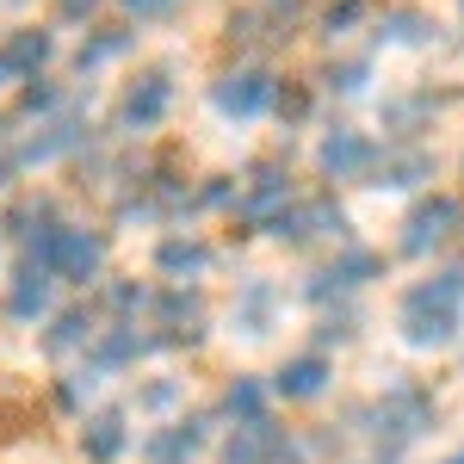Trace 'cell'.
I'll use <instances>...</instances> for the list:
<instances>
[{
  "label": "cell",
  "mask_w": 464,
  "mask_h": 464,
  "mask_svg": "<svg viewBox=\"0 0 464 464\" xmlns=\"http://www.w3.org/2000/svg\"><path fill=\"white\" fill-rule=\"evenodd\" d=\"M359 19H365V0H328V6H322V37L334 44V37L353 32Z\"/></svg>",
  "instance_id": "obj_28"
},
{
  "label": "cell",
  "mask_w": 464,
  "mask_h": 464,
  "mask_svg": "<svg viewBox=\"0 0 464 464\" xmlns=\"http://www.w3.org/2000/svg\"><path fill=\"white\" fill-rule=\"evenodd\" d=\"M285 459H291V440L266 415L260 421H236V433L223 440V464H285Z\"/></svg>",
  "instance_id": "obj_10"
},
{
  "label": "cell",
  "mask_w": 464,
  "mask_h": 464,
  "mask_svg": "<svg viewBox=\"0 0 464 464\" xmlns=\"http://www.w3.org/2000/svg\"><path fill=\"white\" fill-rule=\"evenodd\" d=\"M56 100H63V93H56L50 81H37V74H32V87H25V111H56Z\"/></svg>",
  "instance_id": "obj_31"
},
{
  "label": "cell",
  "mask_w": 464,
  "mask_h": 464,
  "mask_svg": "<svg viewBox=\"0 0 464 464\" xmlns=\"http://www.w3.org/2000/svg\"><path fill=\"white\" fill-rule=\"evenodd\" d=\"M459 229H464V205L452 198V192H433V198H421L415 211L402 217V254H433V248H446Z\"/></svg>",
  "instance_id": "obj_5"
},
{
  "label": "cell",
  "mask_w": 464,
  "mask_h": 464,
  "mask_svg": "<svg viewBox=\"0 0 464 464\" xmlns=\"http://www.w3.org/2000/svg\"><path fill=\"white\" fill-rule=\"evenodd\" d=\"M50 266H56V279H69V285H100V279H106V236L69 223V229L56 236V248H50Z\"/></svg>",
  "instance_id": "obj_8"
},
{
  "label": "cell",
  "mask_w": 464,
  "mask_h": 464,
  "mask_svg": "<svg viewBox=\"0 0 464 464\" xmlns=\"http://www.w3.org/2000/svg\"><path fill=\"white\" fill-rule=\"evenodd\" d=\"M229 322H236L248 341H260V334L279 322V291L266 285V279H248V285L236 291V304H229Z\"/></svg>",
  "instance_id": "obj_18"
},
{
  "label": "cell",
  "mask_w": 464,
  "mask_h": 464,
  "mask_svg": "<svg viewBox=\"0 0 464 464\" xmlns=\"http://www.w3.org/2000/svg\"><path fill=\"white\" fill-rule=\"evenodd\" d=\"M353 334V316H322V328H316V341H347Z\"/></svg>",
  "instance_id": "obj_35"
},
{
  "label": "cell",
  "mask_w": 464,
  "mask_h": 464,
  "mask_svg": "<svg viewBox=\"0 0 464 464\" xmlns=\"http://www.w3.org/2000/svg\"><path fill=\"white\" fill-rule=\"evenodd\" d=\"M168 111H174V81H168V69H143L124 87V100H118V130H130V137L161 130Z\"/></svg>",
  "instance_id": "obj_4"
},
{
  "label": "cell",
  "mask_w": 464,
  "mask_h": 464,
  "mask_svg": "<svg viewBox=\"0 0 464 464\" xmlns=\"http://www.w3.org/2000/svg\"><path fill=\"white\" fill-rule=\"evenodd\" d=\"M50 304H56V266L37 260V254H19V266L6 279V297H0V316L13 328H37L50 316Z\"/></svg>",
  "instance_id": "obj_3"
},
{
  "label": "cell",
  "mask_w": 464,
  "mask_h": 464,
  "mask_svg": "<svg viewBox=\"0 0 464 464\" xmlns=\"http://www.w3.org/2000/svg\"><path fill=\"white\" fill-rule=\"evenodd\" d=\"M372 421H378V428H372L378 440L402 446V440H415V433L433 421V402H428V391H409V384H402V391H391L378 409H372Z\"/></svg>",
  "instance_id": "obj_9"
},
{
  "label": "cell",
  "mask_w": 464,
  "mask_h": 464,
  "mask_svg": "<svg viewBox=\"0 0 464 464\" xmlns=\"http://www.w3.org/2000/svg\"><path fill=\"white\" fill-rule=\"evenodd\" d=\"M161 347V334H137V322H118V328H100L93 334V347H87V359H81V378H111V372H124V365H137L143 353H155Z\"/></svg>",
  "instance_id": "obj_7"
},
{
  "label": "cell",
  "mask_w": 464,
  "mask_h": 464,
  "mask_svg": "<svg viewBox=\"0 0 464 464\" xmlns=\"http://www.w3.org/2000/svg\"><path fill=\"white\" fill-rule=\"evenodd\" d=\"M192 198H198V205H236V186H229V179H205Z\"/></svg>",
  "instance_id": "obj_33"
},
{
  "label": "cell",
  "mask_w": 464,
  "mask_h": 464,
  "mask_svg": "<svg viewBox=\"0 0 464 464\" xmlns=\"http://www.w3.org/2000/svg\"><path fill=\"white\" fill-rule=\"evenodd\" d=\"M106 304L118 310V316H137V310H149L155 297H149V285H130V279H118V285H106Z\"/></svg>",
  "instance_id": "obj_30"
},
{
  "label": "cell",
  "mask_w": 464,
  "mask_h": 464,
  "mask_svg": "<svg viewBox=\"0 0 464 464\" xmlns=\"http://www.w3.org/2000/svg\"><path fill=\"white\" fill-rule=\"evenodd\" d=\"M421 179H433V155H428V149H415V143L378 155V168H372V186H391V192H415Z\"/></svg>",
  "instance_id": "obj_17"
},
{
  "label": "cell",
  "mask_w": 464,
  "mask_h": 464,
  "mask_svg": "<svg viewBox=\"0 0 464 464\" xmlns=\"http://www.w3.org/2000/svg\"><path fill=\"white\" fill-rule=\"evenodd\" d=\"M100 6H106V0H56V13H63V19H74V25H81L87 13H100Z\"/></svg>",
  "instance_id": "obj_36"
},
{
  "label": "cell",
  "mask_w": 464,
  "mask_h": 464,
  "mask_svg": "<svg viewBox=\"0 0 464 464\" xmlns=\"http://www.w3.org/2000/svg\"><path fill=\"white\" fill-rule=\"evenodd\" d=\"M155 266H161L168 279H198V273L211 266V248H205L198 236H161V248H155Z\"/></svg>",
  "instance_id": "obj_22"
},
{
  "label": "cell",
  "mask_w": 464,
  "mask_h": 464,
  "mask_svg": "<svg viewBox=\"0 0 464 464\" xmlns=\"http://www.w3.org/2000/svg\"><path fill=\"white\" fill-rule=\"evenodd\" d=\"M211 106L223 111V118H236V124L266 118V111L279 106V81L260 69V63H236V69H223L211 81Z\"/></svg>",
  "instance_id": "obj_2"
},
{
  "label": "cell",
  "mask_w": 464,
  "mask_h": 464,
  "mask_svg": "<svg viewBox=\"0 0 464 464\" xmlns=\"http://www.w3.org/2000/svg\"><path fill=\"white\" fill-rule=\"evenodd\" d=\"M378 273H384V260H378L372 248H341L334 260H328V266H316V273H310V297L322 304V297H341V291H359L365 279H378Z\"/></svg>",
  "instance_id": "obj_11"
},
{
  "label": "cell",
  "mask_w": 464,
  "mask_h": 464,
  "mask_svg": "<svg viewBox=\"0 0 464 464\" xmlns=\"http://www.w3.org/2000/svg\"><path fill=\"white\" fill-rule=\"evenodd\" d=\"M6 229H13V242H19V254H37V260H50V248H56V236H63L69 223H63V211H56L50 198H37V205H13V217H6Z\"/></svg>",
  "instance_id": "obj_12"
},
{
  "label": "cell",
  "mask_w": 464,
  "mask_h": 464,
  "mask_svg": "<svg viewBox=\"0 0 464 464\" xmlns=\"http://www.w3.org/2000/svg\"><path fill=\"white\" fill-rule=\"evenodd\" d=\"M0 81H6V63H0Z\"/></svg>",
  "instance_id": "obj_38"
},
{
  "label": "cell",
  "mask_w": 464,
  "mask_h": 464,
  "mask_svg": "<svg viewBox=\"0 0 464 464\" xmlns=\"http://www.w3.org/2000/svg\"><path fill=\"white\" fill-rule=\"evenodd\" d=\"M378 168V143L353 130V124H334V130H322L316 143V174L322 179H372Z\"/></svg>",
  "instance_id": "obj_6"
},
{
  "label": "cell",
  "mask_w": 464,
  "mask_h": 464,
  "mask_svg": "<svg viewBox=\"0 0 464 464\" xmlns=\"http://www.w3.org/2000/svg\"><path fill=\"white\" fill-rule=\"evenodd\" d=\"M273 391L285 396V402H310V396H322V391H328V359H322V353L285 359V365L273 372Z\"/></svg>",
  "instance_id": "obj_19"
},
{
  "label": "cell",
  "mask_w": 464,
  "mask_h": 464,
  "mask_svg": "<svg viewBox=\"0 0 464 464\" xmlns=\"http://www.w3.org/2000/svg\"><path fill=\"white\" fill-rule=\"evenodd\" d=\"M56 56V37L37 32V25H25V32H13L6 44H0V63H6V74H44V63Z\"/></svg>",
  "instance_id": "obj_20"
},
{
  "label": "cell",
  "mask_w": 464,
  "mask_h": 464,
  "mask_svg": "<svg viewBox=\"0 0 464 464\" xmlns=\"http://www.w3.org/2000/svg\"><path fill=\"white\" fill-rule=\"evenodd\" d=\"M93 334H100V322L87 316V310H56V316H50V334H44V353H50V359L87 353V347H93Z\"/></svg>",
  "instance_id": "obj_21"
},
{
  "label": "cell",
  "mask_w": 464,
  "mask_h": 464,
  "mask_svg": "<svg viewBox=\"0 0 464 464\" xmlns=\"http://www.w3.org/2000/svg\"><path fill=\"white\" fill-rule=\"evenodd\" d=\"M155 322L168 328L161 341H198V322H205V304H198V291H186V279H179L174 291H155Z\"/></svg>",
  "instance_id": "obj_16"
},
{
  "label": "cell",
  "mask_w": 464,
  "mask_h": 464,
  "mask_svg": "<svg viewBox=\"0 0 464 464\" xmlns=\"http://www.w3.org/2000/svg\"><path fill=\"white\" fill-rule=\"evenodd\" d=\"M81 452L93 464H118L130 452V421H124V409H100V415H87L81 421Z\"/></svg>",
  "instance_id": "obj_15"
},
{
  "label": "cell",
  "mask_w": 464,
  "mask_h": 464,
  "mask_svg": "<svg viewBox=\"0 0 464 464\" xmlns=\"http://www.w3.org/2000/svg\"><path fill=\"white\" fill-rule=\"evenodd\" d=\"M365 81H372V63H365V56H334V63L322 69V87H328V93H365Z\"/></svg>",
  "instance_id": "obj_27"
},
{
  "label": "cell",
  "mask_w": 464,
  "mask_h": 464,
  "mask_svg": "<svg viewBox=\"0 0 464 464\" xmlns=\"http://www.w3.org/2000/svg\"><path fill=\"white\" fill-rule=\"evenodd\" d=\"M279 118H304V111H310V93H304V87H279Z\"/></svg>",
  "instance_id": "obj_32"
},
{
  "label": "cell",
  "mask_w": 464,
  "mask_h": 464,
  "mask_svg": "<svg viewBox=\"0 0 464 464\" xmlns=\"http://www.w3.org/2000/svg\"><path fill=\"white\" fill-rule=\"evenodd\" d=\"M433 111H440V100H433V93H402V100H391V106H384V124L409 137V130H421V124H428Z\"/></svg>",
  "instance_id": "obj_26"
},
{
  "label": "cell",
  "mask_w": 464,
  "mask_h": 464,
  "mask_svg": "<svg viewBox=\"0 0 464 464\" xmlns=\"http://www.w3.org/2000/svg\"><path fill=\"white\" fill-rule=\"evenodd\" d=\"M174 402H179V378H149L143 391H137V409L143 415H168Z\"/></svg>",
  "instance_id": "obj_29"
},
{
  "label": "cell",
  "mask_w": 464,
  "mask_h": 464,
  "mask_svg": "<svg viewBox=\"0 0 464 464\" xmlns=\"http://www.w3.org/2000/svg\"><path fill=\"white\" fill-rule=\"evenodd\" d=\"M279 205H291V174L279 168V161H260V168L248 174V186L236 192V211L260 223V217H273Z\"/></svg>",
  "instance_id": "obj_14"
},
{
  "label": "cell",
  "mask_w": 464,
  "mask_h": 464,
  "mask_svg": "<svg viewBox=\"0 0 464 464\" xmlns=\"http://www.w3.org/2000/svg\"><path fill=\"white\" fill-rule=\"evenodd\" d=\"M446 464H464V452H459V459H446Z\"/></svg>",
  "instance_id": "obj_37"
},
{
  "label": "cell",
  "mask_w": 464,
  "mask_h": 464,
  "mask_svg": "<svg viewBox=\"0 0 464 464\" xmlns=\"http://www.w3.org/2000/svg\"><path fill=\"white\" fill-rule=\"evenodd\" d=\"M124 6H130L137 19H168L174 6H186V0H124Z\"/></svg>",
  "instance_id": "obj_34"
},
{
  "label": "cell",
  "mask_w": 464,
  "mask_h": 464,
  "mask_svg": "<svg viewBox=\"0 0 464 464\" xmlns=\"http://www.w3.org/2000/svg\"><path fill=\"white\" fill-rule=\"evenodd\" d=\"M396 328H402L409 347H446L464 328V266H446V273H433V279L402 291Z\"/></svg>",
  "instance_id": "obj_1"
},
{
  "label": "cell",
  "mask_w": 464,
  "mask_h": 464,
  "mask_svg": "<svg viewBox=\"0 0 464 464\" xmlns=\"http://www.w3.org/2000/svg\"><path fill=\"white\" fill-rule=\"evenodd\" d=\"M217 409H223L229 421H260V415H266V384H254V378H229Z\"/></svg>",
  "instance_id": "obj_25"
},
{
  "label": "cell",
  "mask_w": 464,
  "mask_h": 464,
  "mask_svg": "<svg viewBox=\"0 0 464 464\" xmlns=\"http://www.w3.org/2000/svg\"><path fill=\"white\" fill-rule=\"evenodd\" d=\"M198 452H205V415H179V421H168L143 440L149 464H192Z\"/></svg>",
  "instance_id": "obj_13"
},
{
  "label": "cell",
  "mask_w": 464,
  "mask_h": 464,
  "mask_svg": "<svg viewBox=\"0 0 464 464\" xmlns=\"http://www.w3.org/2000/svg\"><path fill=\"white\" fill-rule=\"evenodd\" d=\"M433 32H440V25H433L421 6H391V13H384V25H378L384 44H428Z\"/></svg>",
  "instance_id": "obj_24"
},
{
  "label": "cell",
  "mask_w": 464,
  "mask_h": 464,
  "mask_svg": "<svg viewBox=\"0 0 464 464\" xmlns=\"http://www.w3.org/2000/svg\"><path fill=\"white\" fill-rule=\"evenodd\" d=\"M130 44H137V37L124 32V25H100V32H93L87 44H81V50H74V69H81V74L106 69V63H118V56L130 50Z\"/></svg>",
  "instance_id": "obj_23"
}]
</instances>
